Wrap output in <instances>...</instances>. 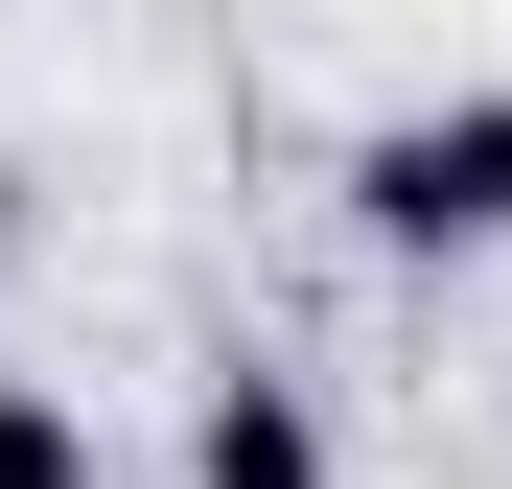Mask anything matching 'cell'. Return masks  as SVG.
Returning a JSON list of instances; mask_svg holds the SVG:
<instances>
[{"mask_svg": "<svg viewBox=\"0 0 512 489\" xmlns=\"http://www.w3.org/2000/svg\"><path fill=\"white\" fill-rule=\"evenodd\" d=\"M350 233L396 280H466V257H512V70H466V94H396V117H350Z\"/></svg>", "mask_w": 512, "mask_h": 489, "instance_id": "obj_1", "label": "cell"}, {"mask_svg": "<svg viewBox=\"0 0 512 489\" xmlns=\"http://www.w3.org/2000/svg\"><path fill=\"white\" fill-rule=\"evenodd\" d=\"M187 489H350V443H326V373L210 350V373H187Z\"/></svg>", "mask_w": 512, "mask_h": 489, "instance_id": "obj_2", "label": "cell"}, {"mask_svg": "<svg viewBox=\"0 0 512 489\" xmlns=\"http://www.w3.org/2000/svg\"><path fill=\"white\" fill-rule=\"evenodd\" d=\"M0 489H94V420H70V373H0Z\"/></svg>", "mask_w": 512, "mask_h": 489, "instance_id": "obj_3", "label": "cell"}]
</instances>
